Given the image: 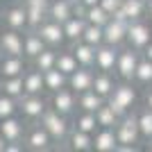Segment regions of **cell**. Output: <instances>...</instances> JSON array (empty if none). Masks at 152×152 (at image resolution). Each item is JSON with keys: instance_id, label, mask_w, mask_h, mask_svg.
<instances>
[{"instance_id": "cell-16", "label": "cell", "mask_w": 152, "mask_h": 152, "mask_svg": "<svg viewBox=\"0 0 152 152\" xmlns=\"http://www.w3.org/2000/svg\"><path fill=\"white\" fill-rule=\"evenodd\" d=\"M27 70V61L23 55H2L0 59V77H16Z\"/></svg>"}, {"instance_id": "cell-33", "label": "cell", "mask_w": 152, "mask_h": 152, "mask_svg": "<svg viewBox=\"0 0 152 152\" xmlns=\"http://www.w3.org/2000/svg\"><path fill=\"white\" fill-rule=\"evenodd\" d=\"M109 18H111V16H109V14L104 12L100 5H93V7H86V9H84V20H86V23H91V25L104 27Z\"/></svg>"}, {"instance_id": "cell-49", "label": "cell", "mask_w": 152, "mask_h": 152, "mask_svg": "<svg viewBox=\"0 0 152 152\" xmlns=\"http://www.w3.org/2000/svg\"><path fill=\"white\" fill-rule=\"evenodd\" d=\"M0 2H2V0H0Z\"/></svg>"}, {"instance_id": "cell-19", "label": "cell", "mask_w": 152, "mask_h": 152, "mask_svg": "<svg viewBox=\"0 0 152 152\" xmlns=\"http://www.w3.org/2000/svg\"><path fill=\"white\" fill-rule=\"evenodd\" d=\"M48 45L43 43V39L37 34V30H25L23 34V57L25 59H34L41 50H45Z\"/></svg>"}, {"instance_id": "cell-37", "label": "cell", "mask_w": 152, "mask_h": 152, "mask_svg": "<svg viewBox=\"0 0 152 152\" xmlns=\"http://www.w3.org/2000/svg\"><path fill=\"white\" fill-rule=\"evenodd\" d=\"M16 114H18V100L12 98V95L0 93V121L9 118V116H16Z\"/></svg>"}, {"instance_id": "cell-32", "label": "cell", "mask_w": 152, "mask_h": 152, "mask_svg": "<svg viewBox=\"0 0 152 152\" xmlns=\"http://www.w3.org/2000/svg\"><path fill=\"white\" fill-rule=\"evenodd\" d=\"M121 9L125 12L127 20H141L145 14V0H123Z\"/></svg>"}, {"instance_id": "cell-46", "label": "cell", "mask_w": 152, "mask_h": 152, "mask_svg": "<svg viewBox=\"0 0 152 152\" xmlns=\"http://www.w3.org/2000/svg\"><path fill=\"white\" fill-rule=\"evenodd\" d=\"M0 34H2V27H0Z\"/></svg>"}, {"instance_id": "cell-44", "label": "cell", "mask_w": 152, "mask_h": 152, "mask_svg": "<svg viewBox=\"0 0 152 152\" xmlns=\"http://www.w3.org/2000/svg\"><path fill=\"white\" fill-rule=\"evenodd\" d=\"M145 9H148V14H150V18H152V0H148V2H145Z\"/></svg>"}, {"instance_id": "cell-2", "label": "cell", "mask_w": 152, "mask_h": 152, "mask_svg": "<svg viewBox=\"0 0 152 152\" xmlns=\"http://www.w3.org/2000/svg\"><path fill=\"white\" fill-rule=\"evenodd\" d=\"M23 145H25V150L32 152H48L55 148V141L41 123H30L25 129V136H23Z\"/></svg>"}, {"instance_id": "cell-36", "label": "cell", "mask_w": 152, "mask_h": 152, "mask_svg": "<svg viewBox=\"0 0 152 152\" xmlns=\"http://www.w3.org/2000/svg\"><path fill=\"white\" fill-rule=\"evenodd\" d=\"M134 80L141 82V84H152V61L148 57L139 59L136 70H134Z\"/></svg>"}, {"instance_id": "cell-30", "label": "cell", "mask_w": 152, "mask_h": 152, "mask_svg": "<svg viewBox=\"0 0 152 152\" xmlns=\"http://www.w3.org/2000/svg\"><path fill=\"white\" fill-rule=\"evenodd\" d=\"M118 121H121V116L116 114V111L109 107L107 102H104V104L95 111V123H98V127H111V129H114Z\"/></svg>"}, {"instance_id": "cell-26", "label": "cell", "mask_w": 152, "mask_h": 152, "mask_svg": "<svg viewBox=\"0 0 152 152\" xmlns=\"http://www.w3.org/2000/svg\"><path fill=\"white\" fill-rule=\"evenodd\" d=\"M61 27H64V37H66V41H80L82 39V32H84V27H86V20L82 18V16H70L66 23H61Z\"/></svg>"}, {"instance_id": "cell-12", "label": "cell", "mask_w": 152, "mask_h": 152, "mask_svg": "<svg viewBox=\"0 0 152 152\" xmlns=\"http://www.w3.org/2000/svg\"><path fill=\"white\" fill-rule=\"evenodd\" d=\"M116 57H118V48H116V45L100 43L95 48V68L102 70V73H114Z\"/></svg>"}, {"instance_id": "cell-42", "label": "cell", "mask_w": 152, "mask_h": 152, "mask_svg": "<svg viewBox=\"0 0 152 152\" xmlns=\"http://www.w3.org/2000/svg\"><path fill=\"white\" fill-rule=\"evenodd\" d=\"M145 104H148V109L152 111V91H148V95H145Z\"/></svg>"}, {"instance_id": "cell-11", "label": "cell", "mask_w": 152, "mask_h": 152, "mask_svg": "<svg viewBox=\"0 0 152 152\" xmlns=\"http://www.w3.org/2000/svg\"><path fill=\"white\" fill-rule=\"evenodd\" d=\"M52 109H57L59 114H64V116H70L77 109V93L70 91L68 86L55 91L52 93Z\"/></svg>"}, {"instance_id": "cell-3", "label": "cell", "mask_w": 152, "mask_h": 152, "mask_svg": "<svg viewBox=\"0 0 152 152\" xmlns=\"http://www.w3.org/2000/svg\"><path fill=\"white\" fill-rule=\"evenodd\" d=\"M134 102H136V93L129 84H116L114 91L107 95V104L114 109L118 116H125L129 111V107H134Z\"/></svg>"}, {"instance_id": "cell-4", "label": "cell", "mask_w": 152, "mask_h": 152, "mask_svg": "<svg viewBox=\"0 0 152 152\" xmlns=\"http://www.w3.org/2000/svg\"><path fill=\"white\" fill-rule=\"evenodd\" d=\"M114 134H116L118 145H134V143L141 139L136 116L129 114V111H127L125 116H121V121L116 123V127H114Z\"/></svg>"}, {"instance_id": "cell-8", "label": "cell", "mask_w": 152, "mask_h": 152, "mask_svg": "<svg viewBox=\"0 0 152 152\" xmlns=\"http://www.w3.org/2000/svg\"><path fill=\"white\" fill-rule=\"evenodd\" d=\"M139 50L134 48H125V50H118V57H116V73L118 77H123L125 82L134 80V70H136V64H139Z\"/></svg>"}, {"instance_id": "cell-17", "label": "cell", "mask_w": 152, "mask_h": 152, "mask_svg": "<svg viewBox=\"0 0 152 152\" xmlns=\"http://www.w3.org/2000/svg\"><path fill=\"white\" fill-rule=\"evenodd\" d=\"M93 70L91 68H84V66H80L77 70H73L68 75V89L75 91V93H82V91H89L91 86H93Z\"/></svg>"}, {"instance_id": "cell-7", "label": "cell", "mask_w": 152, "mask_h": 152, "mask_svg": "<svg viewBox=\"0 0 152 152\" xmlns=\"http://www.w3.org/2000/svg\"><path fill=\"white\" fill-rule=\"evenodd\" d=\"M37 34L43 39V43L48 45V48H61L64 41H66L61 23H57V20H52V18H45L43 23L37 27Z\"/></svg>"}, {"instance_id": "cell-31", "label": "cell", "mask_w": 152, "mask_h": 152, "mask_svg": "<svg viewBox=\"0 0 152 152\" xmlns=\"http://www.w3.org/2000/svg\"><path fill=\"white\" fill-rule=\"evenodd\" d=\"M57 50H59V48H45V50H41L37 57L32 59V61H34V68L41 70V73L48 70V68H52L55 61H57Z\"/></svg>"}, {"instance_id": "cell-25", "label": "cell", "mask_w": 152, "mask_h": 152, "mask_svg": "<svg viewBox=\"0 0 152 152\" xmlns=\"http://www.w3.org/2000/svg\"><path fill=\"white\" fill-rule=\"evenodd\" d=\"M104 102H107V100H104L102 95H98L93 89L77 93V107L82 109V111H91V114H95V111H98Z\"/></svg>"}, {"instance_id": "cell-40", "label": "cell", "mask_w": 152, "mask_h": 152, "mask_svg": "<svg viewBox=\"0 0 152 152\" xmlns=\"http://www.w3.org/2000/svg\"><path fill=\"white\" fill-rule=\"evenodd\" d=\"M143 57H148V59L152 61V41L145 45V48H143Z\"/></svg>"}, {"instance_id": "cell-13", "label": "cell", "mask_w": 152, "mask_h": 152, "mask_svg": "<svg viewBox=\"0 0 152 152\" xmlns=\"http://www.w3.org/2000/svg\"><path fill=\"white\" fill-rule=\"evenodd\" d=\"M102 37H104V43L109 45H118L125 43L127 37V20H118V18H109L107 25L102 27Z\"/></svg>"}, {"instance_id": "cell-34", "label": "cell", "mask_w": 152, "mask_h": 152, "mask_svg": "<svg viewBox=\"0 0 152 152\" xmlns=\"http://www.w3.org/2000/svg\"><path fill=\"white\" fill-rule=\"evenodd\" d=\"M75 129H80V132H86V134H95V129H98V123H95V114H91V111H82V114L75 118Z\"/></svg>"}, {"instance_id": "cell-6", "label": "cell", "mask_w": 152, "mask_h": 152, "mask_svg": "<svg viewBox=\"0 0 152 152\" xmlns=\"http://www.w3.org/2000/svg\"><path fill=\"white\" fill-rule=\"evenodd\" d=\"M150 39H152V32H150V27H148L143 20H129V23H127L125 41L129 43V48H134V50L141 52L148 43H150Z\"/></svg>"}, {"instance_id": "cell-1", "label": "cell", "mask_w": 152, "mask_h": 152, "mask_svg": "<svg viewBox=\"0 0 152 152\" xmlns=\"http://www.w3.org/2000/svg\"><path fill=\"white\" fill-rule=\"evenodd\" d=\"M37 123H41V125L45 127V132L52 136L55 143H66V139H68V134H70L68 116H64V114H59L57 109L48 107L43 114H41V118H39Z\"/></svg>"}, {"instance_id": "cell-24", "label": "cell", "mask_w": 152, "mask_h": 152, "mask_svg": "<svg viewBox=\"0 0 152 152\" xmlns=\"http://www.w3.org/2000/svg\"><path fill=\"white\" fill-rule=\"evenodd\" d=\"M70 16H73V2L70 0H50L48 18L57 20V23H66Z\"/></svg>"}, {"instance_id": "cell-14", "label": "cell", "mask_w": 152, "mask_h": 152, "mask_svg": "<svg viewBox=\"0 0 152 152\" xmlns=\"http://www.w3.org/2000/svg\"><path fill=\"white\" fill-rule=\"evenodd\" d=\"M2 20H5V27H9V30L25 32L27 30V14H25L23 2H16V5L7 7L5 14H2Z\"/></svg>"}, {"instance_id": "cell-41", "label": "cell", "mask_w": 152, "mask_h": 152, "mask_svg": "<svg viewBox=\"0 0 152 152\" xmlns=\"http://www.w3.org/2000/svg\"><path fill=\"white\" fill-rule=\"evenodd\" d=\"M80 5H84V7H93V5H98L100 0H77Z\"/></svg>"}, {"instance_id": "cell-38", "label": "cell", "mask_w": 152, "mask_h": 152, "mask_svg": "<svg viewBox=\"0 0 152 152\" xmlns=\"http://www.w3.org/2000/svg\"><path fill=\"white\" fill-rule=\"evenodd\" d=\"M136 123H139V134L143 139L150 141L152 139V111L150 109H143V111L136 116Z\"/></svg>"}, {"instance_id": "cell-43", "label": "cell", "mask_w": 152, "mask_h": 152, "mask_svg": "<svg viewBox=\"0 0 152 152\" xmlns=\"http://www.w3.org/2000/svg\"><path fill=\"white\" fill-rule=\"evenodd\" d=\"M5 145H7V141H5V136L0 134V152H5Z\"/></svg>"}, {"instance_id": "cell-48", "label": "cell", "mask_w": 152, "mask_h": 152, "mask_svg": "<svg viewBox=\"0 0 152 152\" xmlns=\"http://www.w3.org/2000/svg\"><path fill=\"white\" fill-rule=\"evenodd\" d=\"M150 150H152V145H150Z\"/></svg>"}, {"instance_id": "cell-9", "label": "cell", "mask_w": 152, "mask_h": 152, "mask_svg": "<svg viewBox=\"0 0 152 152\" xmlns=\"http://www.w3.org/2000/svg\"><path fill=\"white\" fill-rule=\"evenodd\" d=\"M27 14V30H37L45 18H48V7H50V0H27L23 2Z\"/></svg>"}, {"instance_id": "cell-35", "label": "cell", "mask_w": 152, "mask_h": 152, "mask_svg": "<svg viewBox=\"0 0 152 152\" xmlns=\"http://www.w3.org/2000/svg\"><path fill=\"white\" fill-rule=\"evenodd\" d=\"M80 41H84V43H89V45H98L104 43V37H102V27L100 25H91V23H86V27H84L82 32V39Z\"/></svg>"}, {"instance_id": "cell-18", "label": "cell", "mask_w": 152, "mask_h": 152, "mask_svg": "<svg viewBox=\"0 0 152 152\" xmlns=\"http://www.w3.org/2000/svg\"><path fill=\"white\" fill-rule=\"evenodd\" d=\"M116 134L111 127H98L93 136V150L95 152H116Z\"/></svg>"}, {"instance_id": "cell-29", "label": "cell", "mask_w": 152, "mask_h": 152, "mask_svg": "<svg viewBox=\"0 0 152 152\" xmlns=\"http://www.w3.org/2000/svg\"><path fill=\"white\" fill-rule=\"evenodd\" d=\"M55 68H59L61 73H66V75H70L73 70L80 68V64H77L73 50H57V61H55Z\"/></svg>"}, {"instance_id": "cell-20", "label": "cell", "mask_w": 152, "mask_h": 152, "mask_svg": "<svg viewBox=\"0 0 152 152\" xmlns=\"http://www.w3.org/2000/svg\"><path fill=\"white\" fill-rule=\"evenodd\" d=\"M73 55H75L77 64L84 68H95V45H89L84 41H73Z\"/></svg>"}, {"instance_id": "cell-23", "label": "cell", "mask_w": 152, "mask_h": 152, "mask_svg": "<svg viewBox=\"0 0 152 152\" xmlns=\"http://www.w3.org/2000/svg\"><path fill=\"white\" fill-rule=\"evenodd\" d=\"M43 86H45V91L55 93V91L64 89V86H68V75L52 66V68L43 70Z\"/></svg>"}, {"instance_id": "cell-45", "label": "cell", "mask_w": 152, "mask_h": 152, "mask_svg": "<svg viewBox=\"0 0 152 152\" xmlns=\"http://www.w3.org/2000/svg\"><path fill=\"white\" fill-rule=\"evenodd\" d=\"M20 2H27V0H20Z\"/></svg>"}, {"instance_id": "cell-21", "label": "cell", "mask_w": 152, "mask_h": 152, "mask_svg": "<svg viewBox=\"0 0 152 152\" xmlns=\"http://www.w3.org/2000/svg\"><path fill=\"white\" fill-rule=\"evenodd\" d=\"M23 91H25L27 95H41L45 91L43 86V73L37 68H27L25 73H23Z\"/></svg>"}, {"instance_id": "cell-15", "label": "cell", "mask_w": 152, "mask_h": 152, "mask_svg": "<svg viewBox=\"0 0 152 152\" xmlns=\"http://www.w3.org/2000/svg\"><path fill=\"white\" fill-rule=\"evenodd\" d=\"M0 55H23V34L18 30H2L0 34Z\"/></svg>"}, {"instance_id": "cell-47", "label": "cell", "mask_w": 152, "mask_h": 152, "mask_svg": "<svg viewBox=\"0 0 152 152\" xmlns=\"http://www.w3.org/2000/svg\"><path fill=\"white\" fill-rule=\"evenodd\" d=\"M70 2H77V0H70Z\"/></svg>"}, {"instance_id": "cell-22", "label": "cell", "mask_w": 152, "mask_h": 152, "mask_svg": "<svg viewBox=\"0 0 152 152\" xmlns=\"http://www.w3.org/2000/svg\"><path fill=\"white\" fill-rule=\"evenodd\" d=\"M66 143H68L70 150H75V152H89V150H93V134L80 132V129L73 127L68 139H66Z\"/></svg>"}, {"instance_id": "cell-50", "label": "cell", "mask_w": 152, "mask_h": 152, "mask_svg": "<svg viewBox=\"0 0 152 152\" xmlns=\"http://www.w3.org/2000/svg\"><path fill=\"white\" fill-rule=\"evenodd\" d=\"M145 2H148V0H145Z\"/></svg>"}, {"instance_id": "cell-39", "label": "cell", "mask_w": 152, "mask_h": 152, "mask_svg": "<svg viewBox=\"0 0 152 152\" xmlns=\"http://www.w3.org/2000/svg\"><path fill=\"white\" fill-rule=\"evenodd\" d=\"M98 5H100L102 9H104V12H107L109 16H111V14H114L116 9H121V5H123V0H100V2H98Z\"/></svg>"}, {"instance_id": "cell-27", "label": "cell", "mask_w": 152, "mask_h": 152, "mask_svg": "<svg viewBox=\"0 0 152 152\" xmlns=\"http://www.w3.org/2000/svg\"><path fill=\"white\" fill-rule=\"evenodd\" d=\"M114 86H116V82H114V77H111V73L98 70V73L93 75V86H91V89H93L98 95H102L104 100H107V95L114 91Z\"/></svg>"}, {"instance_id": "cell-10", "label": "cell", "mask_w": 152, "mask_h": 152, "mask_svg": "<svg viewBox=\"0 0 152 152\" xmlns=\"http://www.w3.org/2000/svg\"><path fill=\"white\" fill-rule=\"evenodd\" d=\"M25 129H27V121L18 118V116H9V118H2V121H0V134L5 136L7 143L23 141Z\"/></svg>"}, {"instance_id": "cell-5", "label": "cell", "mask_w": 152, "mask_h": 152, "mask_svg": "<svg viewBox=\"0 0 152 152\" xmlns=\"http://www.w3.org/2000/svg\"><path fill=\"white\" fill-rule=\"evenodd\" d=\"M45 109H48V102L41 95H27L25 93V95L18 98V114L27 123H37Z\"/></svg>"}, {"instance_id": "cell-28", "label": "cell", "mask_w": 152, "mask_h": 152, "mask_svg": "<svg viewBox=\"0 0 152 152\" xmlns=\"http://www.w3.org/2000/svg\"><path fill=\"white\" fill-rule=\"evenodd\" d=\"M0 93L12 95V98H16V100H18L20 95H25V91H23V75L2 77V82H0Z\"/></svg>"}]
</instances>
